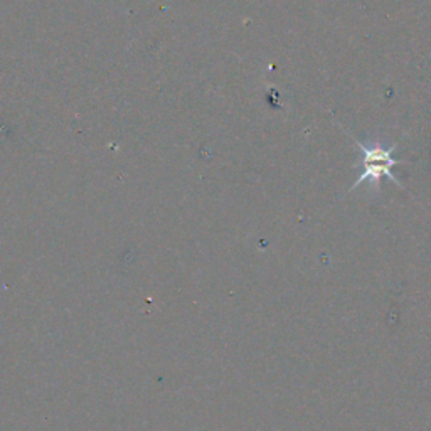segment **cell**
I'll return each instance as SVG.
<instances>
[{
    "label": "cell",
    "mask_w": 431,
    "mask_h": 431,
    "mask_svg": "<svg viewBox=\"0 0 431 431\" xmlns=\"http://www.w3.org/2000/svg\"><path fill=\"white\" fill-rule=\"evenodd\" d=\"M354 145L359 147L360 152H363V174H360V177L356 180L354 184H352L351 191H354L359 186H363L366 180L372 184V187L379 189L381 179L388 177L394 186L397 187H403V184L400 182V179H396V175L393 174V167L400 166V163H404L403 160H397L393 157L394 150H396L397 145H391L389 149H384L383 145H379V143H376V145L367 147L364 145V143L354 140Z\"/></svg>",
    "instance_id": "6da1fadb"
}]
</instances>
